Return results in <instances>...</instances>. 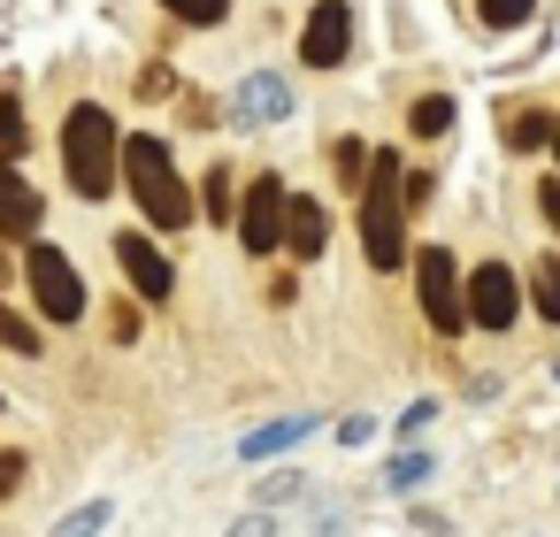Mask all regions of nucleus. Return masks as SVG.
<instances>
[{"mask_svg": "<svg viewBox=\"0 0 560 537\" xmlns=\"http://www.w3.org/2000/svg\"><path fill=\"white\" fill-rule=\"evenodd\" d=\"M338 177H346V185H353V192H361V177H369V154H361V147H353V139H346V147H338Z\"/></svg>", "mask_w": 560, "mask_h": 537, "instance_id": "24", "label": "nucleus"}, {"mask_svg": "<svg viewBox=\"0 0 560 537\" xmlns=\"http://www.w3.org/2000/svg\"><path fill=\"white\" fill-rule=\"evenodd\" d=\"M346 47H353V9H346V0H315V16L300 32V62L307 70H338Z\"/></svg>", "mask_w": 560, "mask_h": 537, "instance_id": "7", "label": "nucleus"}, {"mask_svg": "<svg viewBox=\"0 0 560 537\" xmlns=\"http://www.w3.org/2000/svg\"><path fill=\"white\" fill-rule=\"evenodd\" d=\"M399 177H407V170H399V154H392V147H384V154L369 162V177H361V246H369V261H376V269H392V261L407 254L399 200H392V192H399Z\"/></svg>", "mask_w": 560, "mask_h": 537, "instance_id": "3", "label": "nucleus"}, {"mask_svg": "<svg viewBox=\"0 0 560 537\" xmlns=\"http://www.w3.org/2000/svg\"><path fill=\"white\" fill-rule=\"evenodd\" d=\"M24 277H32V300L47 323H85V277L70 269L62 246H32L24 254Z\"/></svg>", "mask_w": 560, "mask_h": 537, "instance_id": "4", "label": "nucleus"}, {"mask_svg": "<svg viewBox=\"0 0 560 537\" xmlns=\"http://www.w3.org/2000/svg\"><path fill=\"white\" fill-rule=\"evenodd\" d=\"M529 300H537L545 323H560V254H545V261L529 269Z\"/></svg>", "mask_w": 560, "mask_h": 537, "instance_id": "15", "label": "nucleus"}, {"mask_svg": "<svg viewBox=\"0 0 560 537\" xmlns=\"http://www.w3.org/2000/svg\"><path fill=\"white\" fill-rule=\"evenodd\" d=\"M162 9H170L177 24H223V16H231V0H162Z\"/></svg>", "mask_w": 560, "mask_h": 537, "instance_id": "19", "label": "nucleus"}, {"mask_svg": "<svg viewBox=\"0 0 560 537\" xmlns=\"http://www.w3.org/2000/svg\"><path fill=\"white\" fill-rule=\"evenodd\" d=\"M415 284H422V315H430V330H460L468 315H460V277H453V254L445 246H422V261H415Z\"/></svg>", "mask_w": 560, "mask_h": 537, "instance_id": "6", "label": "nucleus"}, {"mask_svg": "<svg viewBox=\"0 0 560 537\" xmlns=\"http://www.w3.org/2000/svg\"><path fill=\"white\" fill-rule=\"evenodd\" d=\"M116 170L131 177V200L147 208L154 231H185V223H192V192H185V177H177V162H170V147H162L154 131L124 139V147H116Z\"/></svg>", "mask_w": 560, "mask_h": 537, "instance_id": "1", "label": "nucleus"}, {"mask_svg": "<svg viewBox=\"0 0 560 537\" xmlns=\"http://www.w3.org/2000/svg\"><path fill=\"white\" fill-rule=\"evenodd\" d=\"M238 238H246V254H277V238H284V185H277V177H254V185H246Z\"/></svg>", "mask_w": 560, "mask_h": 537, "instance_id": "8", "label": "nucleus"}, {"mask_svg": "<svg viewBox=\"0 0 560 537\" xmlns=\"http://www.w3.org/2000/svg\"><path fill=\"white\" fill-rule=\"evenodd\" d=\"M460 315L483 323V330H506V323L522 315V284H514V269H506V261H483V269L460 284Z\"/></svg>", "mask_w": 560, "mask_h": 537, "instance_id": "5", "label": "nucleus"}, {"mask_svg": "<svg viewBox=\"0 0 560 537\" xmlns=\"http://www.w3.org/2000/svg\"><path fill=\"white\" fill-rule=\"evenodd\" d=\"M101 529H108V499H93V506H78V514L55 522V537H101Z\"/></svg>", "mask_w": 560, "mask_h": 537, "instance_id": "17", "label": "nucleus"}, {"mask_svg": "<svg viewBox=\"0 0 560 537\" xmlns=\"http://www.w3.org/2000/svg\"><path fill=\"white\" fill-rule=\"evenodd\" d=\"M506 147H514V154H529V147H552V116H537V108L506 116Z\"/></svg>", "mask_w": 560, "mask_h": 537, "instance_id": "16", "label": "nucleus"}, {"mask_svg": "<svg viewBox=\"0 0 560 537\" xmlns=\"http://www.w3.org/2000/svg\"><path fill=\"white\" fill-rule=\"evenodd\" d=\"M0 346H9V353H39V330H32L24 315H9V307H0Z\"/></svg>", "mask_w": 560, "mask_h": 537, "instance_id": "21", "label": "nucleus"}, {"mask_svg": "<svg viewBox=\"0 0 560 537\" xmlns=\"http://www.w3.org/2000/svg\"><path fill=\"white\" fill-rule=\"evenodd\" d=\"M231 215V170H208V223Z\"/></svg>", "mask_w": 560, "mask_h": 537, "instance_id": "23", "label": "nucleus"}, {"mask_svg": "<svg viewBox=\"0 0 560 537\" xmlns=\"http://www.w3.org/2000/svg\"><path fill=\"white\" fill-rule=\"evenodd\" d=\"M170 85H177V78H170V70H162V62H154V70H139V101H162V93H170Z\"/></svg>", "mask_w": 560, "mask_h": 537, "instance_id": "25", "label": "nucleus"}, {"mask_svg": "<svg viewBox=\"0 0 560 537\" xmlns=\"http://www.w3.org/2000/svg\"><path fill=\"white\" fill-rule=\"evenodd\" d=\"M407 131H415V139H445V131H453V93H430V101H415Z\"/></svg>", "mask_w": 560, "mask_h": 537, "instance_id": "14", "label": "nucleus"}, {"mask_svg": "<svg viewBox=\"0 0 560 537\" xmlns=\"http://www.w3.org/2000/svg\"><path fill=\"white\" fill-rule=\"evenodd\" d=\"M9 269H16V261H9V254H0V277H9Z\"/></svg>", "mask_w": 560, "mask_h": 537, "instance_id": "29", "label": "nucleus"}, {"mask_svg": "<svg viewBox=\"0 0 560 537\" xmlns=\"http://www.w3.org/2000/svg\"><path fill=\"white\" fill-rule=\"evenodd\" d=\"M16 483H24V453H0V499H9Z\"/></svg>", "mask_w": 560, "mask_h": 537, "instance_id": "26", "label": "nucleus"}, {"mask_svg": "<svg viewBox=\"0 0 560 537\" xmlns=\"http://www.w3.org/2000/svg\"><path fill=\"white\" fill-rule=\"evenodd\" d=\"M231 537H269V514H246V522H238Z\"/></svg>", "mask_w": 560, "mask_h": 537, "instance_id": "28", "label": "nucleus"}, {"mask_svg": "<svg viewBox=\"0 0 560 537\" xmlns=\"http://www.w3.org/2000/svg\"><path fill=\"white\" fill-rule=\"evenodd\" d=\"M16 147H24V101H16V93H0V162H9Z\"/></svg>", "mask_w": 560, "mask_h": 537, "instance_id": "18", "label": "nucleus"}, {"mask_svg": "<svg viewBox=\"0 0 560 537\" xmlns=\"http://www.w3.org/2000/svg\"><path fill=\"white\" fill-rule=\"evenodd\" d=\"M39 215H47V200L32 192V177L16 162H0V238H32Z\"/></svg>", "mask_w": 560, "mask_h": 537, "instance_id": "11", "label": "nucleus"}, {"mask_svg": "<svg viewBox=\"0 0 560 537\" xmlns=\"http://www.w3.org/2000/svg\"><path fill=\"white\" fill-rule=\"evenodd\" d=\"M537 16V0H483V24L491 32H514V24H529Z\"/></svg>", "mask_w": 560, "mask_h": 537, "instance_id": "20", "label": "nucleus"}, {"mask_svg": "<svg viewBox=\"0 0 560 537\" xmlns=\"http://www.w3.org/2000/svg\"><path fill=\"white\" fill-rule=\"evenodd\" d=\"M537 208H545V223L560 231V185H537Z\"/></svg>", "mask_w": 560, "mask_h": 537, "instance_id": "27", "label": "nucleus"}, {"mask_svg": "<svg viewBox=\"0 0 560 537\" xmlns=\"http://www.w3.org/2000/svg\"><path fill=\"white\" fill-rule=\"evenodd\" d=\"M552 154H560V124H552Z\"/></svg>", "mask_w": 560, "mask_h": 537, "instance_id": "30", "label": "nucleus"}, {"mask_svg": "<svg viewBox=\"0 0 560 537\" xmlns=\"http://www.w3.org/2000/svg\"><path fill=\"white\" fill-rule=\"evenodd\" d=\"M284 108H292V85H284V78H269V70H254V78L238 85V116H246V124H277Z\"/></svg>", "mask_w": 560, "mask_h": 537, "instance_id": "12", "label": "nucleus"}, {"mask_svg": "<svg viewBox=\"0 0 560 537\" xmlns=\"http://www.w3.org/2000/svg\"><path fill=\"white\" fill-rule=\"evenodd\" d=\"M116 261H124V277H131L139 300H170L177 277H170V261H162V246H154L147 231H124V238H116Z\"/></svg>", "mask_w": 560, "mask_h": 537, "instance_id": "9", "label": "nucleus"}, {"mask_svg": "<svg viewBox=\"0 0 560 537\" xmlns=\"http://www.w3.org/2000/svg\"><path fill=\"white\" fill-rule=\"evenodd\" d=\"M422 476H430V453H399L392 460V491H415Z\"/></svg>", "mask_w": 560, "mask_h": 537, "instance_id": "22", "label": "nucleus"}, {"mask_svg": "<svg viewBox=\"0 0 560 537\" xmlns=\"http://www.w3.org/2000/svg\"><path fill=\"white\" fill-rule=\"evenodd\" d=\"M300 437H307V415H284V422H261L238 453H246V460H269V453H284V445H300Z\"/></svg>", "mask_w": 560, "mask_h": 537, "instance_id": "13", "label": "nucleus"}, {"mask_svg": "<svg viewBox=\"0 0 560 537\" xmlns=\"http://www.w3.org/2000/svg\"><path fill=\"white\" fill-rule=\"evenodd\" d=\"M62 170H70V185L85 200L116 192V124H108V108H93V101L70 108V124H62Z\"/></svg>", "mask_w": 560, "mask_h": 537, "instance_id": "2", "label": "nucleus"}, {"mask_svg": "<svg viewBox=\"0 0 560 537\" xmlns=\"http://www.w3.org/2000/svg\"><path fill=\"white\" fill-rule=\"evenodd\" d=\"M323 238H330L323 200H315V192H284V238H277V246H284L292 261H315V254H323Z\"/></svg>", "mask_w": 560, "mask_h": 537, "instance_id": "10", "label": "nucleus"}]
</instances>
